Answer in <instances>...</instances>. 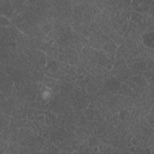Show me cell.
Returning a JSON list of instances; mask_svg holds the SVG:
<instances>
[{
	"instance_id": "cell-1",
	"label": "cell",
	"mask_w": 154,
	"mask_h": 154,
	"mask_svg": "<svg viewBox=\"0 0 154 154\" xmlns=\"http://www.w3.org/2000/svg\"><path fill=\"white\" fill-rule=\"evenodd\" d=\"M97 53L99 51L91 48V47H83L82 52L79 53V63L77 66H82L89 72L93 67L97 65Z\"/></svg>"
},
{
	"instance_id": "cell-2",
	"label": "cell",
	"mask_w": 154,
	"mask_h": 154,
	"mask_svg": "<svg viewBox=\"0 0 154 154\" xmlns=\"http://www.w3.org/2000/svg\"><path fill=\"white\" fill-rule=\"evenodd\" d=\"M88 40H89V47L96 51H102L105 43L108 42L111 38L107 35H105L101 29H99V30L90 31V36L88 37Z\"/></svg>"
},
{
	"instance_id": "cell-3",
	"label": "cell",
	"mask_w": 154,
	"mask_h": 154,
	"mask_svg": "<svg viewBox=\"0 0 154 154\" xmlns=\"http://www.w3.org/2000/svg\"><path fill=\"white\" fill-rule=\"evenodd\" d=\"M124 38L126 40H131V41H135V42H142V34L141 31L138 30L137 25L132 22L129 20V24H128V29L124 34Z\"/></svg>"
},
{
	"instance_id": "cell-4",
	"label": "cell",
	"mask_w": 154,
	"mask_h": 154,
	"mask_svg": "<svg viewBox=\"0 0 154 154\" xmlns=\"http://www.w3.org/2000/svg\"><path fill=\"white\" fill-rule=\"evenodd\" d=\"M14 7L11 2V0H0V16H4L8 19H11L14 14Z\"/></svg>"
},
{
	"instance_id": "cell-5",
	"label": "cell",
	"mask_w": 154,
	"mask_h": 154,
	"mask_svg": "<svg viewBox=\"0 0 154 154\" xmlns=\"http://www.w3.org/2000/svg\"><path fill=\"white\" fill-rule=\"evenodd\" d=\"M120 85H122V83L116 78V77H109L106 82H105V84H103V89L107 91V93H109V94H117L118 93V90H119V88H120Z\"/></svg>"
},
{
	"instance_id": "cell-6",
	"label": "cell",
	"mask_w": 154,
	"mask_h": 154,
	"mask_svg": "<svg viewBox=\"0 0 154 154\" xmlns=\"http://www.w3.org/2000/svg\"><path fill=\"white\" fill-rule=\"evenodd\" d=\"M131 7L135 12H138L141 14H146L149 11V5L147 0H134L131 1Z\"/></svg>"
},
{
	"instance_id": "cell-7",
	"label": "cell",
	"mask_w": 154,
	"mask_h": 154,
	"mask_svg": "<svg viewBox=\"0 0 154 154\" xmlns=\"http://www.w3.org/2000/svg\"><path fill=\"white\" fill-rule=\"evenodd\" d=\"M129 58H130V52H129V49L126 48V46L123 43L122 46H119V47L117 48V52H116V60H120V61L126 63Z\"/></svg>"
},
{
	"instance_id": "cell-8",
	"label": "cell",
	"mask_w": 154,
	"mask_h": 154,
	"mask_svg": "<svg viewBox=\"0 0 154 154\" xmlns=\"http://www.w3.org/2000/svg\"><path fill=\"white\" fill-rule=\"evenodd\" d=\"M89 136H90V132L85 128H77L76 131H75V137H76V140L81 144L84 143V142H87V140L89 138Z\"/></svg>"
},
{
	"instance_id": "cell-9",
	"label": "cell",
	"mask_w": 154,
	"mask_h": 154,
	"mask_svg": "<svg viewBox=\"0 0 154 154\" xmlns=\"http://www.w3.org/2000/svg\"><path fill=\"white\" fill-rule=\"evenodd\" d=\"M117 48H118V46H117L112 40H109L108 42H106V43H105V46H103L102 51H103V52L109 57V59H113V58L116 57Z\"/></svg>"
},
{
	"instance_id": "cell-10",
	"label": "cell",
	"mask_w": 154,
	"mask_h": 154,
	"mask_svg": "<svg viewBox=\"0 0 154 154\" xmlns=\"http://www.w3.org/2000/svg\"><path fill=\"white\" fill-rule=\"evenodd\" d=\"M99 154H120V150L101 142L99 144Z\"/></svg>"
},
{
	"instance_id": "cell-11",
	"label": "cell",
	"mask_w": 154,
	"mask_h": 154,
	"mask_svg": "<svg viewBox=\"0 0 154 154\" xmlns=\"http://www.w3.org/2000/svg\"><path fill=\"white\" fill-rule=\"evenodd\" d=\"M142 45L147 48L154 49V32H144L142 35Z\"/></svg>"
},
{
	"instance_id": "cell-12",
	"label": "cell",
	"mask_w": 154,
	"mask_h": 154,
	"mask_svg": "<svg viewBox=\"0 0 154 154\" xmlns=\"http://www.w3.org/2000/svg\"><path fill=\"white\" fill-rule=\"evenodd\" d=\"M77 153L78 154H99V148H93V147H89L87 142L82 143L79 146V148L77 149Z\"/></svg>"
},
{
	"instance_id": "cell-13",
	"label": "cell",
	"mask_w": 154,
	"mask_h": 154,
	"mask_svg": "<svg viewBox=\"0 0 154 154\" xmlns=\"http://www.w3.org/2000/svg\"><path fill=\"white\" fill-rule=\"evenodd\" d=\"M118 94L122 95V96H125V97H132L134 95V90L132 88H130L126 83H122L119 90H118Z\"/></svg>"
},
{
	"instance_id": "cell-14",
	"label": "cell",
	"mask_w": 154,
	"mask_h": 154,
	"mask_svg": "<svg viewBox=\"0 0 154 154\" xmlns=\"http://www.w3.org/2000/svg\"><path fill=\"white\" fill-rule=\"evenodd\" d=\"M58 116L51 111H45V120H46V125L47 126H53L54 123L57 122Z\"/></svg>"
},
{
	"instance_id": "cell-15",
	"label": "cell",
	"mask_w": 154,
	"mask_h": 154,
	"mask_svg": "<svg viewBox=\"0 0 154 154\" xmlns=\"http://www.w3.org/2000/svg\"><path fill=\"white\" fill-rule=\"evenodd\" d=\"M144 18H146V14H141V13L134 11V12L131 13V16H130V22L135 23L136 25H140L141 23H143Z\"/></svg>"
},
{
	"instance_id": "cell-16",
	"label": "cell",
	"mask_w": 154,
	"mask_h": 154,
	"mask_svg": "<svg viewBox=\"0 0 154 154\" xmlns=\"http://www.w3.org/2000/svg\"><path fill=\"white\" fill-rule=\"evenodd\" d=\"M45 152H46V154H59V153H60L59 148H58L54 143H52L49 140H48V141H47V143H46Z\"/></svg>"
},
{
	"instance_id": "cell-17",
	"label": "cell",
	"mask_w": 154,
	"mask_h": 154,
	"mask_svg": "<svg viewBox=\"0 0 154 154\" xmlns=\"http://www.w3.org/2000/svg\"><path fill=\"white\" fill-rule=\"evenodd\" d=\"M10 123H11V117L0 113V131L4 129H7L10 126Z\"/></svg>"
},
{
	"instance_id": "cell-18",
	"label": "cell",
	"mask_w": 154,
	"mask_h": 154,
	"mask_svg": "<svg viewBox=\"0 0 154 154\" xmlns=\"http://www.w3.org/2000/svg\"><path fill=\"white\" fill-rule=\"evenodd\" d=\"M130 150L132 152V154H153L152 152V148L149 147H144V148H141V147H130Z\"/></svg>"
},
{
	"instance_id": "cell-19",
	"label": "cell",
	"mask_w": 154,
	"mask_h": 154,
	"mask_svg": "<svg viewBox=\"0 0 154 154\" xmlns=\"http://www.w3.org/2000/svg\"><path fill=\"white\" fill-rule=\"evenodd\" d=\"M83 114L85 116V118L90 122H96V109H91V108H87Z\"/></svg>"
},
{
	"instance_id": "cell-20",
	"label": "cell",
	"mask_w": 154,
	"mask_h": 154,
	"mask_svg": "<svg viewBox=\"0 0 154 154\" xmlns=\"http://www.w3.org/2000/svg\"><path fill=\"white\" fill-rule=\"evenodd\" d=\"M87 143H88V146L89 147H93V148H99V144L101 143V141L97 138V137H95V136H89V138L87 140Z\"/></svg>"
},
{
	"instance_id": "cell-21",
	"label": "cell",
	"mask_w": 154,
	"mask_h": 154,
	"mask_svg": "<svg viewBox=\"0 0 154 154\" xmlns=\"http://www.w3.org/2000/svg\"><path fill=\"white\" fill-rule=\"evenodd\" d=\"M11 20L4 16H0V28H8L11 26Z\"/></svg>"
},
{
	"instance_id": "cell-22",
	"label": "cell",
	"mask_w": 154,
	"mask_h": 154,
	"mask_svg": "<svg viewBox=\"0 0 154 154\" xmlns=\"http://www.w3.org/2000/svg\"><path fill=\"white\" fill-rule=\"evenodd\" d=\"M147 71H154V60L153 59L147 60Z\"/></svg>"
},
{
	"instance_id": "cell-23",
	"label": "cell",
	"mask_w": 154,
	"mask_h": 154,
	"mask_svg": "<svg viewBox=\"0 0 154 154\" xmlns=\"http://www.w3.org/2000/svg\"><path fill=\"white\" fill-rule=\"evenodd\" d=\"M152 152H153V153H154V147H152Z\"/></svg>"
},
{
	"instance_id": "cell-24",
	"label": "cell",
	"mask_w": 154,
	"mask_h": 154,
	"mask_svg": "<svg viewBox=\"0 0 154 154\" xmlns=\"http://www.w3.org/2000/svg\"><path fill=\"white\" fill-rule=\"evenodd\" d=\"M153 154H154V153H153Z\"/></svg>"
}]
</instances>
